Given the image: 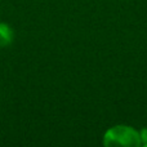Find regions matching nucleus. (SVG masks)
Returning <instances> with one entry per match:
<instances>
[{
    "label": "nucleus",
    "instance_id": "1",
    "mask_svg": "<svg viewBox=\"0 0 147 147\" xmlns=\"http://www.w3.org/2000/svg\"><path fill=\"white\" fill-rule=\"evenodd\" d=\"M103 145L107 147H140L142 146L140 132L128 125H115L103 136Z\"/></svg>",
    "mask_w": 147,
    "mask_h": 147
},
{
    "label": "nucleus",
    "instance_id": "2",
    "mask_svg": "<svg viewBox=\"0 0 147 147\" xmlns=\"http://www.w3.org/2000/svg\"><path fill=\"white\" fill-rule=\"evenodd\" d=\"M13 41V30L9 25L0 22V47H8Z\"/></svg>",
    "mask_w": 147,
    "mask_h": 147
},
{
    "label": "nucleus",
    "instance_id": "3",
    "mask_svg": "<svg viewBox=\"0 0 147 147\" xmlns=\"http://www.w3.org/2000/svg\"><path fill=\"white\" fill-rule=\"evenodd\" d=\"M140 136H141V141H142V145L146 146L147 145V128H143L142 130L140 132Z\"/></svg>",
    "mask_w": 147,
    "mask_h": 147
}]
</instances>
